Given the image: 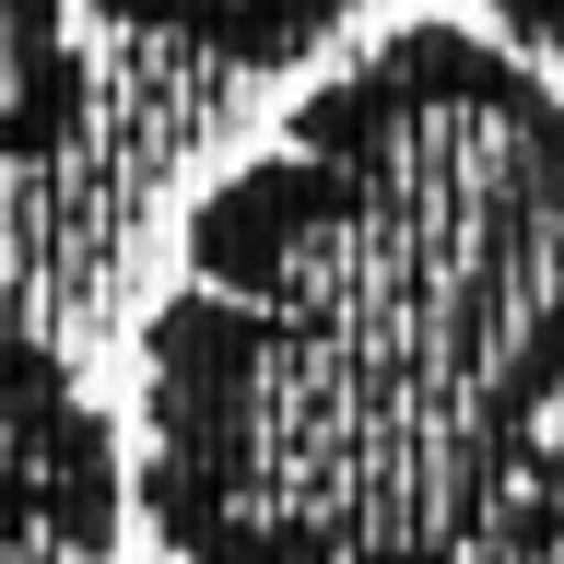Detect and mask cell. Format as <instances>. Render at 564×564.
<instances>
[{"mask_svg":"<svg viewBox=\"0 0 564 564\" xmlns=\"http://www.w3.org/2000/svg\"><path fill=\"white\" fill-rule=\"evenodd\" d=\"M482 12L506 24V47L529 70H564V0H482Z\"/></svg>","mask_w":564,"mask_h":564,"instance_id":"5b68a950","label":"cell"},{"mask_svg":"<svg viewBox=\"0 0 564 564\" xmlns=\"http://www.w3.org/2000/svg\"><path fill=\"white\" fill-rule=\"evenodd\" d=\"M70 12H106L118 35H153V47H188L224 70H306L377 0H70Z\"/></svg>","mask_w":564,"mask_h":564,"instance_id":"3957f363","label":"cell"},{"mask_svg":"<svg viewBox=\"0 0 564 564\" xmlns=\"http://www.w3.org/2000/svg\"><path fill=\"white\" fill-rule=\"evenodd\" d=\"M95 118L70 0H0V165H59Z\"/></svg>","mask_w":564,"mask_h":564,"instance_id":"277c9868","label":"cell"},{"mask_svg":"<svg viewBox=\"0 0 564 564\" xmlns=\"http://www.w3.org/2000/svg\"><path fill=\"white\" fill-rule=\"evenodd\" d=\"M176 271L130 447L176 564H470L564 400V83L482 24L377 35Z\"/></svg>","mask_w":564,"mask_h":564,"instance_id":"6da1fadb","label":"cell"},{"mask_svg":"<svg viewBox=\"0 0 564 564\" xmlns=\"http://www.w3.org/2000/svg\"><path fill=\"white\" fill-rule=\"evenodd\" d=\"M130 458L95 388L70 377L47 341L0 329V564H83L118 541Z\"/></svg>","mask_w":564,"mask_h":564,"instance_id":"7a4b0ae2","label":"cell"}]
</instances>
